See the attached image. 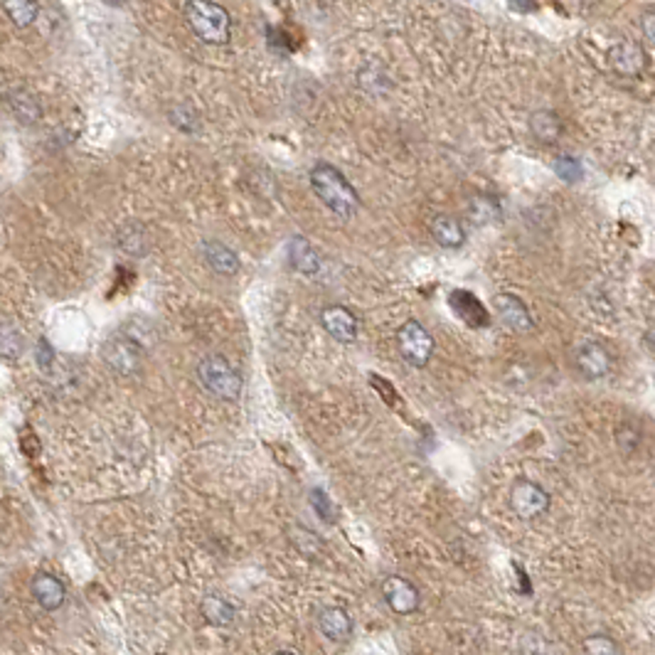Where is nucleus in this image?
<instances>
[{
	"mask_svg": "<svg viewBox=\"0 0 655 655\" xmlns=\"http://www.w3.org/2000/svg\"><path fill=\"white\" fill-rule=\"evenodd\" d=\"M308 178H311V187H313L318 200L338 217L348 220V217H352L360 210L358 190L350 185V180L335 165L318 163V165H313V171H311Z\"/></svg>",
	"mask_w": 655,
	"mask_h": 655,
	"instance_id": "f257e3e1",
	"label": "nucleus"
},
{
	"mask_svg": "<svg viewBox=\"0 0 655 655\" xmlns=\"http://www.w3.org/2000/svg\"><path fill=\"white\" fill-rule=\"evenodd\" d=\"M289 264L301 273H318L321 272V256L313 249V244L303 237H291L289 249Z\"/></svg>",
	"mask_w": 655,
	"mask_h": 655,
	"instance_id": "dca6fc26",
	"label": "nucleus"
},
{
	"mask_svg": "<svg viewBox=\"0 0 655 655\" xmlns=\"http://www.w3.org/2000/svg\"><path fill=\"white\" fill-rule=\"evenodd\" d=\"M318 626L323 630L325 639H331L332 643H342L352 636V619L345 609H338V606L323 609L318 616Z\"/></svg>",
	"mask_w": 655,
	"mask_h": 655,
	"instance_id": "4468645a",
	"label": "nucleus"
},
{
	"mask_svg": "<svg viewBox=\"0 0 655 655\" xmlns=\"http://www.w3.org/2000/svg\"><path fill=\"white\" fill-rule=\"evenodd\" d=\"M0 606H3V594H0Z\"/></svg>",
	"mask_w": 655,
	"mask_h": 655,
	"instance_id": "473e14b6",
	"label": "nucleus"
},
{
	"mask_svg": "<svg viewBox=\"0 0 655 655\" xmlns=\"http://www.w3.org/2000/svg\"><path fill=\"white\" fill-rule=\"evenodd\" d=\"M104 3H109V5H114V8H116V5H121L124 0H104Z\"/></svg>",
	"mask_w": 655,
	"mask_h": 655,
	"instance_id": "2f4dec72",
	"label": "nucleus"
},
{
	"mask_svg": "<svg viewBox=\"0 0 655 655\" xmlns=\"http://www.w3.org/2000/svg\"><path fill=\"white\" fill-rule=\"evenodd\" d=\"M584 650L594 655H613L619 653V646L609 636H591V639L584 640Z\"/></svg>",
	"mask_w": 655,
	"mask_h": 655,
	"instance_id": "a878e982",
	"label": "nucleus"
},
{
	"mask_svg": "<svg viewBox=\"0 0 655 655\" xmlns=\"http://www.w3.org/2000/svg\"><path fill=\"white\" fill-rule=\"evenodd\" d=\"M203 256L207 266L220 276H234L239 272V256L230 247H224L222 242H214V239L203 242Z\"/></svg>",
	"mask_w": 655,
	"mask_h": 655,
	"instance_id": "2eb2a0df",
	"label": "nucleus"
},
{
	"mask_svg": "<svg viewBox=\"0 0 655 655\" xmlns=\"http://www.w3.org/2000/svg\"><path fill=\"white\" fill-rule=\"evenodd\" d=\"M577 365L587 380H599V377H604L611 370V358H609V352L599 342H587V345L579 348Z\"/></svg>",
	"mask_w": 655,
	"mask_h": 655,
	"instance_id": "ddd939ff",
	"label": "nucleus"
},
{
	"mask_svg": "<svg viewBox=\"0 0 655 655\" xmlns=\"http://www.w3.org/2000/svg\"><path fill=\"white\" fill-rule=\"evenodd\" d=\"M530 131H532V136H535L540 144L552 145L557 144V138H560L561 134V121L554 111H535V114L530 116Z\"/></svg>",
	"mask_w": 655,
	"mask_h": 655,
	"instance_id": "a211bd4d",
	"label": "nucleus"
},
{
	"mask_svg": "<svg viewBox=\"0 0 655 655\" xmlns=\"http://www.w3.org/2000/svg\"><path fill=\"white\" fill-rule=\"evenodd\" d=\"M203 613L204 619L214 626H230L234 621V616H237V609L227 601V599H222V596H204L203 601Z\"/></svg>",
	"mask_w": 655,
	"mask_h": 655,
	"instance_id": "412c9836",
	"label": "nucleus"
},
{
	"mask_svg": "<svg viewBox=\"0 0 655 655\" xmlns=\"http://www.w3.org/2000/svg\"><path fill=\"white\" fill-rule=\"evenodd\" d=\"M382 596L387 606L392 611L400 613V616H407V613H414L419 609V591L417 587L407 581L404 577H387L382 584Z\"/></svg>",
	"mask_w": 655,
	"mask_h": 655,
	"instance_id": "0eeeda50",
	"label": "nucleus"
},
{
	"mask_svg": "<svg viewBox=\"0 0 655 655\" xmlns=\"http://www.w3.org/2000/svg\"><path fill=\"white\" fill-rule=\"evenodd\" d=\"M197 377H200L204 390L214 394V397H220V400L234 402L242 394V382L244 380L224 358H217V355L204 358L197 365Z\"/></svg>",
	"mask_w": 655,
	"mask_h": 655,
	"instance_id": "7ed1b4c3",
	"label": "nucleus"
},
{
	"mask_svg": "<svg viewBox=\"0 0 655 655\" xmlns=\"http://www.w3.org/2000/svg\"><path fill=\"white\" fill-rule=\"evenodd\" d=\"M640 25H643V33H646V40L648 43H653L655 40V15L653 10H646V15L640 20Z\"/></svg>",
	"mask_w": 655,
	"mask_h": 655,
	"instance_id": "c756f323",
	"label": "nucleus"
},
{
	"mask_svg": "<svg viewBox=\"0 0 655 655\" xmlns=\"http://www.w3.org/2000/svg\"><path fill=\"white\" fill-rule=\"evenodd\" d=\"M321 323L338 342L358 341V318L345 306H328L321 313Z\"/></svg>",
	"mask_w": 655,
	"mask_h": 655,
	"instance_id": "6e6552de",
	"label": "nucleus"
},
{
	"mask_svg": "<svg viewBox=\"0 0 655 655\" xmlns=\"http://www.w3.org/2000/svg\"><path fill=\"white\" fill-rule=\"evenodd\" d=\"M508 5L515 13H532L537 8V0H508Z\"/></svg>",
	"mask_w": 655,
	"mask_h": 655,
	"instance_id": "7c9ffc66",
	"label": "nucleus"
},
{
	"mask_svg": "<svg viewBox=\"0 0 655 655\" xmlns=\"http://www.w3.org/2000/svg\"><path fill=\"white\" fill-rule=\"evenodd\" d=\"M609 65L613 72H619L623 77H636L640 69L646 67V55L640 50V45L623 40V43L613 45L609 52Z\"/></svg>",
	"mask_w": 655,
	"mask_h": 655,
	"instance_id": "1a4fd4ad",
	"label": "nucleus"
},
{
	"mask_svg": "<svg viewBox=\"0 0 655 655\" xmlns=\"http://www.w3.org/2000/svg\"><path fill=\"white\" fill-rule=\"evenodd\" d=\"M3 10L15 27H30L40 15V0H3Z\"/></svg>",
	"mask_w": 655,
	"mask_h": 655,
	"instance_id": "aec40b11",
	"label": "nucleus"
},
{
	"mask_svg": "<svg viewBox=\"0 0 655 655\" xmlns=\"http://www.w3.org/2000/svg\"><path fill=\"white\" fill-rule=\"evenodd\" d=\"M397 341H400L402 358L407 360L409 365L424 367L432 360V355H434V338L417 321H407V323L402 325Z\"/></svg>",
	"mask_w": 655,
	"mask_h": 655,
	"instance_id": "39448f33",
	"label": "nucleus"
},
{
	"mask_svg": "<svg viewBox=\"0 0 655 655\" xmlns=\"http://www.w3.org/2000/svg\"><path fill=\"white\" fill-rule=\"evenodd\" d=\"M495 308H498V315H501V321L511 331L515 332H528L532 331V315H530L528 306L520 301L518 296H512V293H501V296H495Z\"/></svg>",
	"mask_w": 655,
	"mask_h": 655,
	"instance_id": "9d476101",
	"label": "nucleus"
},
{
	"mask_svg": "<svg viewBox=\"0 0 655 655\" xmlns=\"http://www.w3.org/2000/svg\"><path fill=\"white\" fill-rule=\"evenodd\" d=\"M144 338H141L138 332L126 331V328L116 332L114 338H109L106 345H104V360H106V365L119 374L138 372L141 365H144Z\"/></svg>",
	"mask_w": 655,
	"mask_h": 655,
	"instance_id": "20e7f679",
	"label": "nucleus"
},
{
	"mask_svg": "<svg viewBox=\"0 0 655 655\" xmlns=\"http://www.w3.org/2000/svg\"><path fill=\"white\" fill-rule=\"evenodd\" d=\"M37 362L43 365V370H50V365L55 362V352H52V348L47 345V341L37 342Z\"/></svg>",
	"mask_w": 655,
	"mask_h": 655,
	"instance_id": "c85d7f7f",
	"label": "nucleus"
},
{
	"mask_svg": "<svg viewBox=\"0 0 655 655\" xmlns=\"http://www.w3.org/2000/svg\"><path fill=\"white\" fill-rule=\"evenodd\" d=\"M33 596L37 599V604L47 609V611H57L62 604H65V599H67V591H65V584H62L60 579L52 577L47 571L43 574H37L33 579Z\"/></svg>",
	"mask_w": 655,
	"mask_h": 655,
	"instance_id": "f8f14e48",
	"label": "nucleus"
},
{
	"mask_svg": "<svg viewBox=\"0 0 655 655\" xmlns=\"http://www.w3.org/2000/svg\"><path fill=\"white\" fill-rule=\"evenodd\" d=\"M121 247L131 254H144L145 252V234L138 224H128L121 232Z\"/></svg>",
	"mask_w": 655,
	"mask_h": 655,
	"instance_id": "b1692460",
	"label": "nucleus"
},
{
	"mask_svg": "<svg viewBox=\"0 0 655 655\" xmlns=\"http://www.w3.org/2000/svg\"><path fill=\"white\" fill-rule=\"evenodd\" d=\"M20 355H23V332L17 331L15 325L0 323V358L13 362Z\"/></svg>",
	"mask_w": 655,
	"mask_h": 655,
	"instance_id": "5701e85b",
	"label": "nucleus"
},
{
	"mask_svg": "<svg viewBox=\"0 0 655 655\" xmlns=\"http://www.w3.org/2000/svg\"><path fill=\"white\" fill-rule=\"evenodd\" d=\"M498 217H501V204L495 203L493 197L481 195L468 204V220L473 224H493Z\"/></svg>",
	"mask_w": 655,
	"mask_h": 655,
	"instance_id": "4be33fe9",
	"label": "nucleus"
},
{
	"mask_svg": "<svg viewBox=\"0 0 655 655\" xmlns=\"http://www.w3.org/2000/svg\"><path fill=\"white\" fill-rule=\"evenodd\" d=\"M449 303H452L453 313L459 315L461 321L471 325V328H485V325L491 323L488 311L471 291H453L452 296H449Z\"/></svg>",
	"mask_w": 655,
	"mask_h": 655,
	"instance_id": "9b49d317",
	"label": "nucleus"
},
{
	"mask_svg": "<svg viewBox=\"0 0 655 655\" xmlns=\"http://www.w3.org/2000/svg\"><path fill=\"white\" fill-rule=\"evenodd\" d=\"M190 30L207 45H227L232 37V17L214 0H187L183 8Z\"/></svg>",
	"mask_w": 655,
	"mask_h": 655,
	"instance_id": "f03ea898",
	"label": "nucleus"
},
{
	"mask_svg": "<svg viewBox=\"0 0 655 655\" xmlns=\"http://www.w3.org/2000/svg\"><path fill=\"white\" fill-rule=\"evenodd\" d=\"M311 498H313L311 502H313L315 512H318L323 520H328V522H332V508H331V501H328V495H325L323 491H313Z\"/></svg>",
	"mask_w": 655,
	"mask_h": 655,
	"instance_id": "cd10ccee",
	"label": "nucleus"
},
{
	"mask_svg": "<svg viewBox=\"0 0 655 655\" xmlns=\"http://www.w3.org/2000/svg\"><path fill=\"white\" fill-rule=\"evenodd\" d=\"M171 121L180 128V131H187V134H193L197 128L195 114L187 109V106H175V109L171 111Z\"/></svg>",
	"mask_w": 655,
	"mask_h": 655,
	"instance_id": "bb28decb",
	"label": "nucleus"
},
{
	"mask_svg": "<svg viewBox=\"0 0 655 655\" xmlns=\"http://www.w3.org/2000/svg\"><path fill=\"white\" fill-rule=\"evenodd\" d=\"M8 109L13 111V116H15L20 124H35V121L43 116L40 102L35 99L33 94L23 92V89L8 94Z\"/></svg>",
	"mask_w": 655,
	"mask_h": 655,
	"instance_id": "6ab92c4d",
	"label": "nucleus"
},
{
	"mask_svg": "<svg viewBox=\"0 0 655 655\" xmlns=\"http://www.w3.org/2000/svg\"><path fill=\"white\" fill-rule=\"evenodd\" d=\"M554 173H557L564 183H577V180H581V163H579L577 158H571V155H560V158L554 161Z\"/></svg>",
	"mask_w": 655,
	"mask_h": 655,
	"instance_id": "393cba45",
	"label": "nucleus"
},
{
	"mask_svg": "<svg viewBox=\"0 0 655 655\" xmlns=\"http://www.w3.org/2000/svg\"><path fill=\"white\" fill-rule=\"evenodd\" d=\"M511 505L515 515L522 520H535L537 515L550 508V493L542 485L530 483V481H520L511 493Z\"/></svg>",
	"mask_w": 655,
	"mask_h": 655,
	"instance_id": "423d86ee",
	"label": "nucleus"
},
{
	"mask_svg": "<svg viewBox=\"0 0 655 655\" xmlns=\"http://www.w3.org/2000/svg\"><path fill=\"white\" fill-rule=\"evenodd\" d=\"M432 234L446 249H459L466 242V232L461 227V222L449 214H439L432 220Z\"/></svg>",
	"mask_w": 655,
	"mask_h": 655,
	"instance_id": "f3484780",
	"label": "nucleus"
}]
</instances>
